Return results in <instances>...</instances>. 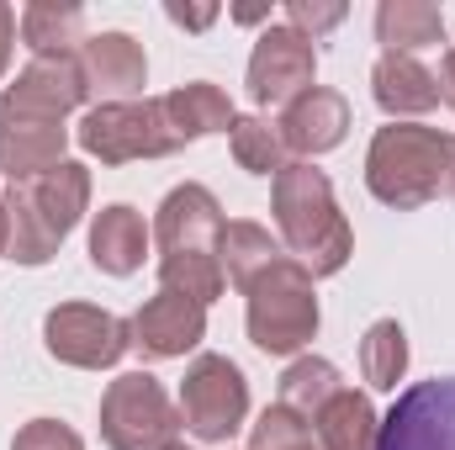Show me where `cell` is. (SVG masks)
<instances>
[{"label":"cell","mask_w":455,"mask_h":450,"mask_svg":"<svg viewBox=\"0 0 455 450\" xmlns=\"http://www.w3.org/2000/svg\"><path fill=\"white\" fill-rule=\"evenodd\" d=\"M159 249H164V292H186L196 302H212L223 292V218L218 202L202 186L170 191L159 207Z\"/></svg>","instance_id":"6da1fadb"},{"label":"cell","mask_w":455,"mask_h":450,"mask_svg":"<svg viewBox=\"0 0 455 450\" xmlns=\"http://www.w3.org/2000/svg\"><path fill=\"white\" fill-rule=\"evenodd\" d=\"M371 191L397 207L455 197V138L435 127H381L371 143Z\"/></svg>","instance_id":"7a4b0ae2"},{"label":"cell","mask_w":455,"mask_h":450,"mask_svg":"<svg viewBox=\"0 0 455 450\" xmlns=\"http://www.w3.org/2000/svg\"><path fill=\"white\" fill-rule=\"evenodd\" d=\"M275 213L286 244L307 260L313 276H334L349 254V228L334 213V191L313 165H286L275 181Z\"/></svg>","instance_id":"3957f363"},{"label":"cell","mask_w":455,"mask_h":450,"mask_svg":"<svg viewBox=\"0 0 455 450\" xmlns=\"http://www.w3.org/2000/svg\"><path fill=\"white\" fill-rule=\"evenodd\" d=\"M80 207H85V170L80 165H59V170L27 181L21 191H11V202H5V249H11V260L43 265L48 249L75 228Z\"/></svg>","instance_id":"277c9868"},{"label":"cell","mask_w":455,"mask_h":450,"mask_svg":"<svg viewBox=\"0 0 455 450\" xmlns=\"http://www.w3.org/2000/svg\"><path fill=\"white\" fill-rule=\"evenodd\" d=\"M249 334L259 350L286 355L302 350L318 329V302H313V276L291 260H275L270 270H259L249 286Z\"/></svg>","instance_id":"5b68a950"},{"label":"cell","mask_w":455,"mask_h":450,"mask_svg":"<svg viewBox=\"0 0 455 450\" xmlns=\"http://www.w3.org/2000/svg\"><path fill=\"white\" fill-rule=\"evenodd\" d=\"M101 430L116 450H175V408L164 398V387L154 376H122L107 392L101 408Z\"/></svg>","instance_id":"8992f818"},{"label":"cell","mask_w":455,"mask_h":450,"mask_svg":"<svg viewBox=\"0 0 455 450\" xmlns=\"http://www.w3.org/2000/svg\"><path fill=\"white\" fill-rule=\"evenodd\" d=\"M376 450H455V376L403 392L376 430Z\"/></svg>","instance_id":"52a82bcc"},{"label":"cell","mask_w":455,"mask_h":450,"mask_svg":"<svg viewBox=\"0 0 455 450\" xmlns=\"http://www.w3.org/2000/svg\"><path fill=\"white\" fill-rule=\"evenodd\" d=\"M80 143L91 154L112 159V165L116 159H138V154H170V149H180V138H175V127H170V117H164L159 101L154 107L112 101V107L91 112L85 127H80Z\"/></svg>","instance_id":"ba28073f"},{"label":"cell","mask_w":455,"mask_h":450,"mask_svg":"<svg viewBox=\"0 0 455 450\" xmlns=\"http://www.w3.org/2000/svg\"><path fill=\"white\" fill-rule=\"evenodd\" d=\"M85 96V75L75 59H37L5 96H0V122H32V127H59V117L80 107Z\"/></svg>","instance_id":"9c48e42d"},{"label":"cell","mask_w":455,"mask_h":450,"mask_svg":"<svg viewBox=\"0 0 455 450\" xmlns=\"http://www.w3.org/2000/svg\"><path fill=\"white\" fill-rule=\"evenodd\" d=\"M180 408H186V424L202 435V440H228L249 408V392H243V376L238 366H228L223 355H202L186 376V392H180Z\"/></svg>","instance_id":"30bf717a"},{"label":"cell","mask_w":455,"mask_h":450,"mask_svg":"<svg viewBox=\"0 0 455 450\" xmlns=\"http://www.w3.org/2000/svg\"><path fill=\"white\" fill-rule=\"evenodd\" d=\"M249 91L259 107H281V101H297L302 91H313V43L291 27L265 32L249 59Z\"/></svg>","instance_id":"8fae6325"},{"label":"cell","mask_w":455,"mask_h":450,"mask_svg":"<svg viewBox=\"0 0 455 450\" xmlns=\"http://www.w3.org/2000/svg\"><path fill=\"white\" fill-rule=\"evenodd\" d=\"M48 350L69 366H112L127 350V324L96 308H59L48 313Z\"/></svg>","instance_id":"7c38bea8"},{"label":"cell","mask_w":455,"mask_h":450,"mask_svg":"<svg viewBox=\"0 0 455 450\" xmlns=\"http://www.w3.org/2000/svg\"><path fill=\"white\" fill-rule=\"evenodd\" d=\"M132 334H138L143 355H180L202 339V302L186 297V292H159L132 318Z\"/></svg>","instance_id":"4fadbf2b"},{"label":"cell","mask_w":455,"mask_h":450,"mask_svg":"<svg viewBox=\"0 0 455 450\" xmlns=\"http://www.w3.org/2000/svg\"><path fill=\"white\" fill-rule=\"evenodd\" d=\"M80 75H85V91H101V96H138V91H143V48H138L127 32H101V37L85 43Z\"/></svg>","instance_id":"5bb4252c"},{"label":"cell","mask_w":455,"mask_h":450,"mask_svg":"<svg viewBox=\"0 0 455 450\" xmlns=\"http://www.w3.org/2000/svg\"><path fill=\"white\" fill-rule=\"evenodd\" d=\"M286 133V143L291 149H302V154H318V149H334L344 138V127H349V107H344V96L334 91H302L291 107H286V122H281Z\"/></svg>","instance_id":"9a60e30c"},{"label":"cell","mask_w":455,"mask_h":450,"mask_svg":"<svg viewBox=\"0 0 455 450\" xmlns=\"http://www.w3.org/2000/svg\"><path fill=\"white\" fill-rule=\"evenodd\" d=\"M376 101L387 112H429L440 101V75H429L408 53H387L376 64Z\"/></svg>","instance_id":"2e32d148"},{"label":"cell","mask_w":455,"mask_h":450,"mask_svg":"<svg viewBox=\"0 0 455 450\" xmlns=\"http://www.w3.org/2000/svg\"><path fill=\"white\" fill-rule=\"evenodd\" d=\"M313 424H318V440L329 450H376V430H381V424H371V403L349 387H339L313 414Z\"/></svg>","instance_id":"e0dca14e"},{"label":"cell","mask_w":455,"mask_h":450,"mask_svg":"<svg viewBox=\"0 0 455 450\" xmlns=\"http://www.w3.org/2000/svg\"><path fill=\"white\" fill-rule=\"evenodd\" d=\"M91 249H96V265L112 270V276L138 270V260H143V218L132 207H107L96 233H91Z\"/></svg>","instance_id":"ac0fdd59"},{"label":"cell","mask_w":455,"mask_h":450,"mask_svg":"<svg viewBox=\"0 0 455 450\" xmlns=\"http://www.w3.org/2000/svg\"><path fill=\"white\" fill-rule=\"evenodd\" d=\"M159 107H164V117H170V127H175L180 143H186V138H202V133H218V127L233 122L228 96L218 91V85H186V91L164 96Z\"/></svg>","instance_id":"d6986e66"},{"label":"cell","mask_w":455,"mask_h":450,"mask_svg":"<svg viewBox=\"0 0 455 450\" xmlns=\"http://www.w3.org/2000/svg\"><path fill=\"white\" fill-rule=\"evenodd\" d=\"M376 32H381V43L397 53V48H429V43H440L445 21H440L435 5L397 0V5H381V11H376Z\"/></svg>","instance_id":"ffe728a7"},{"label":"cell","mask_w":455,"mask_h":450,"mask_svg":"<svg viewBox=\"0 0 455 450\" xmlns=\"http://www.w3.org/2000/svg\"><path fill=\"white\" fill-rule=\"evenodd\" d=\"M275 260H281V254H275V244H270L265 228H254V223L223 228V265L238 286H249V281H254L259 270H270Z\"/></svg>","instance_id":"44dd1931"},{"label":"cell","mask_w":455,"mask_h":450,"mask_svg":"<svg viewBox=\"0 0 455 450\" xmlns=\"http://www.w3.org/2000/svg\"><path fill=\"white\" fill-rule=\"evenodd\" d=\"M334 392H339V371H334L329 360H302V366H291L286 382H281V408H291L297 419H302V414L313 419Z\"/></svg>","instance_id":"7402d4cb"},{"label":"cell","mask_w":455,"mask_h":450,"mask_svg":"<svg viewBox=\"0 0 455 450\" xmlns=\"http://www.w3.org/2000/svg\"><path fill=\"white\" fill-rule=\"evenodd\" d=\"M80 27H85V16L75 11V5H27V16H21V37H27V48H37V53H64L75 37H80Z\"/></svg>","instance_id":"603a6c76"},{"label":"cell","mask_w":455,"mask_h":450,"mask_svg":"<svg viewBox=\"0 0 455 450\" xmlns=\"http://www.w3.org/2000/svg\"><path fill=\"white\" fill-rule=\"evenodd\" d=\"M365 382L371 387H397L403 376V360H408V344H403V329L397 324H376L371 339H365Z\"/></svg>","instance_id":"cb8c5ba5"},{"label":"cell","mask_w":455,"mask_h":450,"mask_svg":"<svg viewBox=\"0 0 455 450\" xmlns=\"http://www.w3.org/2000/svg\"><path fill=\"white\" fill-rule=\"evenodd\" d=\"M233 154H238V165L254 170V175L281 170V138H275L265 122H233Z\"/></svg>","instance_id":"d4e9b609"},{"label":"cell","mask_w":455,"mask_h":450,"mask_svg":"<svg viewBox=\"0 0 455 450\" xmlns=\"http://www.w3.org/2000/svg\"><path fill=\"white\" fill-rule=\"evenodd\" d=\"M249 450H313V435H307V424H302L291 408H270V414L259 419Z\"/></svg>","instance_id":"484cf974"},{"label":"cell","mask_w":455,"mask_h":450,"mask_svg":"<svg viewBox=\"0 0 455 450\" xmlns=\"http://www.w3.org/2000/svg\"><path fill=\"white\" fill-rule=\"evenodd\" d=\"M16 450H80V440H75L69 430H59V424L37 419L32 430H21V440H16Z\"/></svg>","instance_id":"4316f807"},{"label":"cell","mask_w":455,"mask_h":450,"mask_svg":"<svg viewBox=\"0 0 455 450\" xmlns=\"http://www.w3.org/2000/svg\"><path fill=\"white\" fill-rule=\"evenodd\" d=\"M339 16H344V5H291V21L297 27H313V32L318 27H334Z\"/></svg>","instance_id":"83f0119b"},{"label":"cell","mask_w":455,"mask_h":450,"mask_svg":"<svg viewBox=\"0 0 455 450\" xmlns=\"http://www.w3.org/2000/svg\"><path fill=\"white\" fill-rule=\"evenodd\" d=\"M170 16H175V21H186V27H207V21H212L218 11H212V5H202V11H186V5H170Z\"/></svg>","instance_id":"f1b7e54d"},{"label":"cell","mask_w":455,"mask_h":450,"mask_svg":"<svg viewBox=\"0 0 455 450\" xmlns=\"http://www.w3.org/2000/svg\"><path fill=\"white\" fill-rule=\"evenodd\" d=\"M11 37H16V21H11V11L0 5V69H5V59H11Z\"/></svg>","instance_id":"f546056e"},{"label":"cell","mask_w":455,"mask_h":450,"mask_svg":"<svg viewBox=\"0 0 455 450\" xmlns=\"http://www.w3.org/2000/svg\"><path fill=\"white\" fill-rule=\"evenodd\" d=\"M0 244H5V213H0Z\"/></svg>","instance_id":"4dcf8cb0"}]
</instances>
